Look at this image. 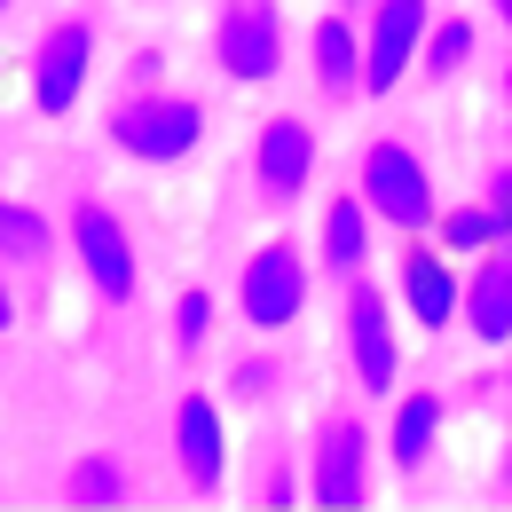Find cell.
I'll return each instance as SVG.
<instances>
[{
    "mask_svg": "<svg viewBox=\"0 0 512 512\" xmlns=\"http://www.w3.org/2000/svg\"><path fill=\"white\" fill-rule=\"evenodd\" d=\"M339 331H347L355 386H363V394H394V379H402V347H394V308H386V292L371 284V276L347 284V316H339Z\"/></svg>",
    "mask_w": 512,
    "mask_h": 512,
    "instance_id": "52a82bcc",
    "label": "cell"
},
{
    "mask_svg": "<svg viewBox=\"0 0 512 512\" xmlns=\"http://www.w3.org/2000/svg\"><path fill=\"white\" fill-rule=\"evenodd\" d=\"M205 339H213V292H182V300H174V347L197 363Z\"/></svg>",
    "mask_w": 512,
    "mask_h": 512,
    "instance_id": "44dd1931",
    "label": "cell"
},
{
    "mask_svg": "<svg viewBox=\"0 0 512 512\" xmlns=\"http://www.w3.org/2000/svg\"><path fill=\"white\" fill-rule=\"evenodd\" d=\"M323 276H339V284H355L363 268H371V213H363V197H331L323 205Z\"/></svg>",
    "mask_w": 512,
    "mask_h": 512,
    "instance_id": "2e32d148",
    "label": "cell"
},
{
    "mask_svg": "<svg viewBox=\"0 0 512 512\" xmlns=\"http://www.w3.org/2000/svg\"><path fill=\"white\" fill-rule=\"evenodd\" d=\"M71 253H79V268H87L95 300H111V308H127V300H134L142 268H134L127 221H119L111 205H79V213H71Z\"/></svg>",
    "mask_w": 512,
    "mask_h": 512,
    "instance_id": "ba28073f",
    "label": "cell"
},
{
    "mask_svg": "<svg viewBox=\"0 0 512 512\" xmlns=\"http://www.w3.org/2000/svg\"><path fill=\"white\" fill-rule=\"evenodd\" d=\"M308 64H316V87L331 103H355V71H363V32H355V16H316V32H308Z\"/></svg>",
    "mask_w": 512,
    "mask_h": 512,
    "instance_id": "9a60e30c",
    "label": "cell"
},
{
    "mask_svg": "<svg viewBox=\"0 0 512 512\" xmlns=\"http://www.w3.org/2000/svg\"><path fill=\"white\" fill-rule=\"evenodd\" d=\"M371 32H363V71H355V95H394L410 79V56L434 24V0H371L363 8Z\"/></svg>",
    "mask_w": 512,
    "mask_h": 512,
    "instance_id": "5b68a950",
    "label": "cell"
},
{
    "mask_svg": "<svg viewBox=\"0 0 512 512\" xmlns=\"http://www.w3.org/2000/svg\"><path fill=\"white\" fill-rule=\"evenodd\" d=\"M465 64H473V24H465V16H434L426 40H418V56H410V71L442 87V79H457Z\"/></svg>",
    "mask_w": 512,
    "mask_h": 512,
    "instance_id": "ac0fdd59",
    "label": "cell"
},
{
    "mask_svg": "<svg viewBox=\"0 0 512 512\" xmlns=\"http://www.w3.org/2000/svg\"><path fill=\"white\" fill-rule=\"evenodd\" d=\"M442 426H449L442 386H410V394L394 402V426H386V457H394V473H426L434 449H442Z\"/></svg>",
    "mask_w": 512,
    "mask_h": 512,
    "instance_id": "4fadbf2b",
    "label": "cell"
},
{
    "mask_svg": "<svg viewBox=\"0 0 512 512\" xmlns=\"http://www.w3.org/2000/svg\"><path fill=\"white\" fill-rule=\"evenodd\" d=\"M363 8H371V0H339V16H363Z\"/></svg>",
    "mask_w": 512,
    "mask_h": 512,
    "instance_id": "4316f807",
    "label": "cell"
},
{
    "mask_svg": "<svg viewBox=\"0 0 512 512\" xmlns=\"http://www.w3.org/2000/svg\"><path fill=\"white\" fill-rule=\"evenodd\" d=\"M142 87H166V48H134L127 56V95H142Z\"/></svg>",
    "mask_w": 512,
    "mask_h": 512,
    "instance_id": "603a6c76",
    "label": "cell"
},
{
    "mask_svg": "<svg viewBox=\"0 0 512 512\" xmlns=\"http://www.w3.org/2000/svg\"><path fill=\"white\" fill-rule=\"evenodd\" d=\"M355 197H363L371 221L402 229V237H426L434 213H442V190H434V174H426V158L410 142H371L363 166H355Z\"/></svg>",
    "mask_w": 512,
    "mask_h": 512,
    "instance_id": "6da1fadb",
    "label": "cell"
},
{
    "mask_svg": "<svg viewBox=\"0 0 512 512\" xmlns=\"http://www.w3.org/2000/svg\"><path fill=\"white\" fill-rule=\"evenodd\" d=\"M111 142H119L127 158H142V166H182L197 142H205V103H197V95H166V87L119 95Z\"/></svg>",
    "mask_w": 512,
    "mask_h": 512,
    "instance_id": "7a4b0ae2",
    "label": "cell"
},
{
    "mask_svg": "<svg viewBox=\"0 0 512 512\" xmlns=\"http://www.w3.org/2000/svg\"><path fill=\"white\" fill-rule=\"evenodd\" d=\"M174 465L197 497H213L229 481V434H221V402L213 394H182L174 402Z\"/></svg>",
    "mask_w": 512,
    "mask_h": 512,
    "instance_id": "8fae6325",
    "label": "cell"
},
{
    "mask_svg": "<svg viewBox=\"0 0 512 512\" xmlns=\"http://www.w3.org/2000/svg\"><path fill=\"white\" fill-rule=\"evenodd\" d=\"M434 221H442V253L449 260H473V253H489V245H505V237H512L489 205H457V213H434Z\"/></svg>",
    "mask_w": 512,
    "mask_h": 512,
    "instance_id": "d6986e66",
    "label": "cell"
},
{
    "mask_svg": "<svg viewBox=\"0 0 512 512\" xmlns=\"http://www.w3.org/2000/svg\"><path fill=\"white\" fill-rule=\"evenodd\" d=\"M8 323H16V300H8V284H0V331H8Z\"/></svg>",
    "mask_w": 512,
    "mask_h": 512,
    "instance_id": "484cf974",
    "label": "cell"
},
{
    "mask_svg": "<svg viewBox=\"0 0 512 512\" xmlns=\"http://www.w3.org/2000/svg\"><path fill=\"white\" fill-rule=\"evenodd\" d=\"M24 71H32V111L40 119H71L79 95H87V71H95V24H79V16L48 24Z\"/></svg>",
    "mask_w": 512,
    "mask_h": 512,
    "instance_id": "8992f818",
    "label": "cell"
},
{
    "mask_svg": "<svg viewBox=\"0 0 512 512\" xmlns=\"http://www.w3.org/2000/svg\"><path fill=\"white\" fill-rule=\"evenodd\" d=\"M213 64L237 87H268L284 71V8L276 0H221L213 16Z\"/></svg>",
    "mask_w": 512,
    "mask_h": 512,
    "instance_id": "277c9868",
    "label": "cell"
},
{
    "mask_svg": "<svg viewBox=\"0 0 512 512\" xmlns=\"http://www.w3.org/2000/svg\"><path fill=\"white\" fill-rule=\"evenodd\" d=\"M8 8H16V0H0V16H8Z\"/></svg>",
    "mask_w": 512,
    "mask_h": 512,
    "instance_id": "f1b7e54d",
    "label": "cell"
},
{
    "mask_svg": "<svg viewBox=\"0 0 512 512\" xmlns=\"http://www.w3.org/2000/svg\"><path fill=\"white\" fill-rule=\"evenodd\" d=\"M489 8H497V16H512V0H489Z\"/></svg>",
    "mask_w": 512,
    "mask_h": 512,
    "instance_id": "83f0119b",
    "label": "cell"
},
{
    "mask_svg": "<svg viewBox=\"0 0 512 512\" xmlns=\"http://www.w3.org/2000/svg\"><path fill=\"white\" fill-rule=\"evenodd\" d=\"M253 182H260L268 205H300V190L316 182V127L292 119V111L260 119V134H253Z\"/></svg>",
    "mask_w": 512,
    "mask_h": 512,
    "instance_id": "9c48e42d",
    "label": "cell"
},
{
    "mask_svg": "<svg viewBox=\"0 0 512 512\" xmlns=\"http://www.w3.org/2000/svg\"><path fill=\"white\" fill-rule=\"evenodd\" d=\"M276 386H284V363H276V355H245V363H229V394H237V402H268Z\"/></svg>",
    "mask_w": 512,
    "mask_h": 512,
    "instance_id": "7402d4cb",
    "label": "cell"
},
{
    "mask_svg": "<svg viewBox=\"0 0 512 512\" xmlns=\"http://www.w3.org/2000/svg\"><path fill=\"white\" fill-rule=\"evenodd\" d=\"M48 253H56L48 213H32V205L0 197V260H8V268H48Z\"/></svg>",
    "mask_w": 512,
    "mask_h": 512,
    "instance_id": "e0dca14e",
    "label": "cell"
},
{
    "mask_svg": "<svg viewBox=\"0 0 512 512\" xmlns=\"http://www.w3.org/2000/svg\"><path fill=\"white\" fill-rule=\"evenodd\" d=\"M457 323L481 347H505L512 339V253L505 245L473 253V276H457Z\"/></svg>",
    "mask_w": 512,
    "mask_h": 512,
    "instance_id": "7c38bea8",
    "label": "cell"
},
{
    "mask_svg": "<svg viewBox=\"0 0 512 512\" xmlns=\"http://www.w3.org/2000/svg\"><path fill=\"white\" fill-rule=\"evenodd\" d=\"M308 473H316V505L355 512L363 489H371V426H363V418H323Z\"/></svg>",
    "mask_w": 512,
    "mask_h": 512,
    "instance_id": "30bf717a",
    "label": "cell"
},
{
    "mask_svg": "<svg viewBox=\"0 0 512 512\" xmlns=\"http://www.w3.org/2000/svg\"><path fill=\"white\" fill-rule=\"evenodd\" d=\"M402 308H410V323H426V331L457 323V260L442 245H410L402 253Z\"/></svg>",
    "mask_w": 512,
    "mask_h": 512,
    "instance_id": "5bb4252c",
    "label": "cell"
},
{
    "mask_svg": "<svg viewBox=\"0 0 512 512\" xmlns=\"http://www.w3.org/2000/svg\"><path fill=\"white\" fill-rule=\"evenodd\" d=\"M127 489H134V473L119 465V457H79L71 481H64L71 505H127Z\"/></svg>",
    "mask_w": 512,
    "mask_h": 512,
    "instance_id": "ffe728a7",
    "label": "cell"
},
{
    "mask_svg": "<svg viewBox=\"0 0 512 512\" xmlns=\"http://www.w3.org/2000/svg\"><path fill=\"white\" fill-rule=\"evenodd\" d=\"M260 497H268V505H300V473H292V465H268Z\"/></svg>",
    "mask_w": 512,
    "mask_h": 512,
    "instance_id": "d4e9b609",
    "label": "cell"
},
{
    "mask_svg": "<svg viewBox=\"0 0 512 512\" xmlns=\"http://www.w3.org/2000/svg\"><path fill=\"white\" fill-rule=\"evenodd\" d=\"M308 292H316V268H308V245H292V237H268L237 268V316L253 331H292L308 316Z\"/></svg>",
    "mask_w": 512,
    "mask_h": 512,
    "instance_id": "3957f363",
    "label": "cell"
},
{
    "mask_svg": "<svg viewBox=\"0 0 512 512\" xmlns=\"http://www.w3.org/2000/svg\"><path fill=\"white\" fill-rule=\"evenodd\" d=\"M481 205H489V213H497V221L512 229V166H489V182H481Z\"/></svg>",
    "mask_w": 512,
    "mask_h": 512,
    "instance_id": "cb8c5ba5",
    "label": "cell"
}]
</instances>
